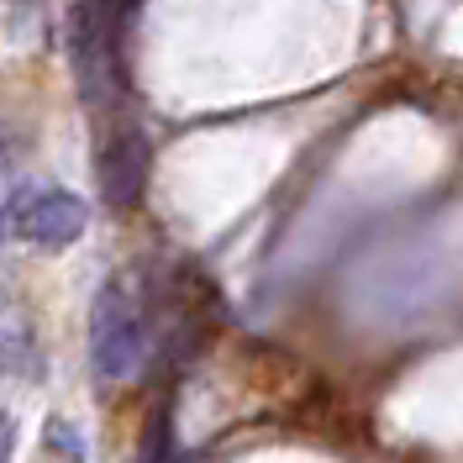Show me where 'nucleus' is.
Masks as SVG:
<instances>
[{"label": "nucleus", "instance_id": "obj_1", "mask_svg": "<svg viewBox=\"0 0 463 463\" xmlns=\"http://www.w3.org/2000/svg\"><path fill=\"white\" fill-rule=\"evenodd\" d=\"M147 347V311L137 279L132 274H111L90 300V369L100 384H121L137 374Z\"/></svg>", "mask_w": 463, "mask_h": 463}, {"label": "nucleus", "instance_id": "obj_7", "mask_svg": "<svg viewBox=\"0 0 463 463\" xmlns=\"http://www.w3.org/2000/svg\"><path fill=\"white\" fill-rule=\"evenodd\" d=\"M0 311H5V289H0Z\"/></svg>", "mask_w": 463, "mask_h": 463}, {"label": "nucleus", "instance_id": "obj_3", "mask_svg": "<svg viewBox=\"0 0 463 463\" xmlns=\"http://www.w3.org/2000/svg\"><path fill=\"white\" fill-rule=\"evenodd\" d=\"M95 169H100V195H106V205L127 211V205L143 201V184H147V137H143V127H116L111 137L100 143Z\"/></svg>", "mask_w": 463, "mask_h": 463}, {"label": "nucleus", "instance_id": "obj_2", "mask_svg": "<svg viewBox=\"0 0 463 463\" xmlns=\"http://www.w3.org/2000/svg\"><path fill=\"white\" fill-rule=\"evenodd\" d=\"M90 227V205L85 195L63 190V184H37V179H11L5 195V232L27 248L43 253H63L74 248Z\"/></svg>", "mask_w": 463, "mask_h": 463}, {"label": "nucleus", "instance_id": "obj_6", "mask_svg": "<svg viewBox=\"0 0 463 463\" xmlns=\"http://www.w3.org/2000/svg\"><path fill=\"white\" fill-rule=\"evenodd\" d=\"M0 463H16V416L0 405Z\"/></svg>", "mask_w": 463, "mask_h": 463}, {"label": "nucleus", "instance_id": "obj_5", "mask_svg": "<svg viewBox=\"0 0 463 463\" xmlns=\"http://www.w3.org/2000/svg\"><path fill=\"white\" fill-rule=\"evenodd\" d=\"M5 195H11V143L0 132V242H5Z\"/></svg>", "mask_w": 463, "mask_h": 463}, {"label": "nucleus", "instance_id": "obj_4", "mask_svg": "<svg viewBox=\"0 0 463 463\" xmlns=\"http://www.w3.org/2000/svg\"><path fill=\"white\" fill-rule=\"evenodd\" d=\"M37 374V337L22 317H5L0 311V384H16V379Z\"/></svg>", "mask_w": 463, "mask_h": 463}]
</instances>
